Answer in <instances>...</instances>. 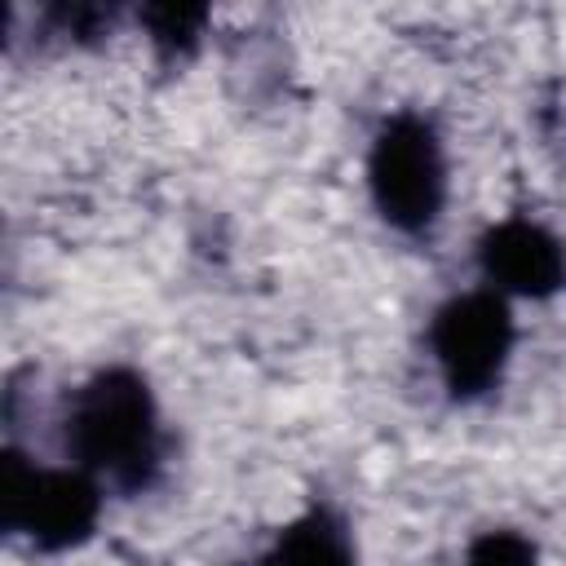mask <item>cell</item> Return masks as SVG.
Returning a JSON list of instances; mask_svg holds the SVG:
<instances>
[{"mask_svg":"<svg viewBox=\"0 0 566 566\" xmlns=\"http://www.w3.org/2000/svg\"><path fill=\"white\" fill-rule=\"evenodd\" d=\"M137 18H142L150 44H155L159 53H168V57L190 53V49L199 44L203 27H208V9H203V4H181V0H177V4H146Z\"/></svg>","mask_w":566,"mask_h":566,"instance_id":"52a82bcc","label":"cell"},{"mask_svg":"<svg viewBox=\"0 0 566 566\" xmlns=\"http://www.w3.org/2000/svg\"><path fill=\"white\" fill-rule=\"evenodd\" d=\"M367 190L376 212L402 230L424 234L447 203V155L424 115H389L367 150Z\"/></svg>","mask_w":566,"mask_h":566,"instance_id":"3957f363","label":"cell"},{"mask_svg":"<svg viewBox=\"0 0 566 566\" xmlns=\"http://www.w3.org/2000/svg\"><path fill=\"white\" fill-rule=\"evenodd\" d=\"M71 460L119 491H142L159 469V407L142 371L102 367L88 376L66 407L62 424Z\"/></svg>","mask_w":566,"mask_h":566,"instance_id":"6da1fadb","label":"cell"},{"mask_svg":"<svg viewBox=\"0 0 566 566\" xmlns=\"http://www.w3.org/2000/svg\"><path fill=\"white\" fill-rule=\"evenodd\" d=\"M478 270L500 296L544 301L566 287V248L548 226L531 217H504L478 239Z\"/></svg>","mask_w":566,"mask_h":566,"instance_id":"5b68a950","label":"cell"},{"mask_svg":"<svg viewBox=\"0 0 566 566\" xmlns=\"http://www.w3.org/2000/svg\"><path fill=\"white\" fill-rule=\"evenodd\" d=\"M464 566H539V548L522 535V531H482L469 553H464Z\"/></svg>","mask_w":566,"mask_h":566,"instance_id":"ba28073f","label":"cell"},{"mask_svg":"<svg viewBox=\"0 0 566 566\" xmlns=\"http://www.w3.org/2000/svg\"><path fill=\"white\" fill-rule=\"evenodd\" d=\"M261 566H354V544L332 509H305L274 535Z\"/></svg>","mask_w":566,"mask_h":566,"instance_id":"8992f818","label":"cell"},{"mask_svg":"<svg viewBox=\"0 0 566 566\" xmlns=\"http://www.w3.org/2000/svg\"><path fill=\"white\" fill-rule=\"evenodd\" d=\"M102 517V482L80 464H35L18 451L0 469V522L40 553L75 548Z\"/></svg>","mask_w":566,"mask_h":566,"instance_id":"7a4b0ae2","label":"cell"},{"mask_svg":"<svg viewBox=\"0 0 566 566\" xmlns=\"http://www.w3.org/2000/svg\"><path fill=\"white\" fill-rule=\"evenodd\" d=\"M517 340L513 305L495 287H469L442 301L429 318V354L451 398H482L509 367Z\"/></svg>","mask_w":566,"mask_h":566,"instance_id":"277c9868","label":"cell"}]
</instances>
